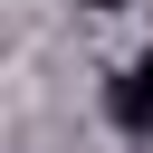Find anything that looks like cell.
I'll list each match as a JSON object with an SVG mask.
<instances>
[{
	"label": "cell",
	"mask_w": 153,
	"mask_h": 153,
	"mask_svg": "<svg viewBox=\"0 0 153 153\" xmlns=\"http://www.w3.org/2000/svg\"><path fill=\"white\" fill-rule=\"evenodd\" d=\"M105 115H115L124 134H153V57H134V67L105 86Z\"/></svg>",
	"instance_id": "1"
},
{
	"label": "cell",
	"mask_w": 153,
	"mask_h": 153,
	"mask_svg": "<svg viewBox=\"0 0 153 153\" xmlns=\"http://www.w3.org/2000/svg\"><path fill=\"white\" fill-rule=\"evenodd\" d=\"M86 10H124V0H86Z\"/></svg>",
	"instance_id": "2"
}]
</instances>
